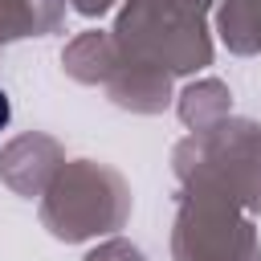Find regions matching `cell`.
<instances>
[{
    "instance_id": "cell-1",
    "label": "cell",
    "mask_w": 261,
    "mask_h": 261,
    "mask_svg": "<svg viewBox=\"0 0 261 261\" xmlns=\"http://www.w3.org/2000/svg\"><path fill=\"white\" fill-rule=\"evenodd\" d=\"M8 114H12V106H8V94H4V90H0V126H4V122H8Z\"/></svg>"
}]
</instances>
